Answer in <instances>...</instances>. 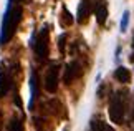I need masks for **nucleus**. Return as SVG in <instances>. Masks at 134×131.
Instances as JSON below:
<instances>
[{
    "instance_id": "obj_1",
    "label": "nucleus",
    "mask_w": 134,
    "mask_h": 131,
    "mask_svg": "<svg viewBox=\"0 0 134 131\" xmlns=\"http://www.w3.org/2000/svg\"><path fill=\"white\" fill-rule=\"evenodd\" d=\"M20 20H22V7H7L2 18V30H0V45H5L12 40V36L17 30Z\"/></svg>"
},
{
    "instance_id": "obj_2",
    "label": "nucleus",
    "mask_w": 134,
    "mask_h": 131,
    "mask_svg": "<svg viewBox=\"0 0 134 131\" xmlns=\"http://www.w3.org/2000/svg\"><path fill=\"white\" fill-rule=\"evenodd\" d=\"M124 113H126V104H124V93L118 91L113 95L111 103H109V118L113 123L121 124L124 119Z\"/></svg>"
},
{
    "instance_id": "obj_3",
    "label": "nucleus",
    "mask_w": 134,
    "mask_h": 131,
    "mask_svg": "<svg viewBox=\"0 0 134 131\" xmlns=\"http://www.w3.org/2000/svg\"><path fill=\"white\" fill-rule=\"evenodd\" d=\"M35 51H37V56L40 60H43L48 56V30L43 28L40 32L38 38H37V43H35Z\"/></svg>"
},
{
    "instance_id": "obj_4",
    "label": "nucleus",
    "mask_w": 134,
    "mask_h": 131,
    "mask_svg": "<svg viewBox=\"0 0 134 131\" xmlns=\"http://www.w3.org/2000/svg\"><path fill=\"white\" fill-rule=\"evenodd\" d=\"M58 73H60V68L53 65L50 66L48 73H46V78H45V88L48 90L50 93H55L58 90Z\"/></svg>"
},
{
    "instance_id": "obj_5",
    "label": "nucleus",
    "mask_w": 134,
    "mask_h": 131,
    "mask_svg": "<svg viewBox=\"0 0 134 131\" xmlns=\"http://www.w3.org/2000/svg\"><path fill=\"white\" fill-rule=\"evenodd\" d=\"M81 73H83V70H81V65L78 63V61H71V63H68V66H66V70H65L63 81L70 85V83L73 81L75 78L81 76Z\"/></svg>"
},
{
    "instance_id": "obj_6",
    "label": "nucleus",
    "mask_w": 134,
    "mask_h": 131,
    "mask_svg": "<svg viewBox=\"0 0 134 131\" xmlns=\"http://www.w3.org/2000/svg\"><path fill=\"white\" fill-rule=\"evenodd\" d=\"M90 12H91V2L90 0H81L80 2V7H78V23H85L86 18L90 17Z\"/></svg>"
},
{
    "instance_id": "obj_7",
    "label": "nucleus",
    "mask_w": 134,
    "mask_h": 131,
    "mask_svg": "<svg viewBox=\"0 0 134 131\" xmlns=\"http://www.w3.org/2000/svg\"><path fill=\"white\" fill-rule=\"evenodd\" d=\"M38 95V86H37V75H35V71L32 73V76H30V101H28V106L33 108V103H35V98Z\"/></svg>"
},
{
    "instance_id": "obj_8",
    "label": "nucleus",
    "mask_w": 134,
    "mask_h": 131,
    "mask_svg": "<svg viewBox=\"0 0 134 131\" xmlns=\"http://www.w3.org/2000/svg\"><path fill=\"white\" fill-rule=\"evenodd\" d=\"M94 13H96L98 23H99V25H104V23H106V18H108V8H106V5L103 3V2H99V3L96 5Z\"/></svg>"
},
{
    "instance_id": "obj_9",
    "label": "nucleus",
    "mask_w": 134,
    "mask_h": 131,
    "mask_svg": "<svg viewBox=\"0 0 134 131\" xmlns=\"http://www.w3.org/2000/svg\"><path fill=\"white\" fill-rule=\"evenodd\" d=\"M114 78H116L118 81H121V83H127V81L131 80V73L124 66H118L116 71H114Z\"/></svg>"
},
{
    "instance_id": "obj_10",
    "label": "nucleus",
    "mask_w": 134,
    "mask_h": 131,
    "mask_svg": "<svg viewBox=\"0 0 134 131\" xmlns=\"http://www.w3.org/2000/svg\"><path fill=\"white\" fill-rule=\"evenodd\" d=\"M8 86H10V76L5 71H0V96L8 91Z\"/></svg>"
},
{
    "instance_id": "obj_11",
    "label": "nucleus",
    "mask_w": 134,
    "mask_h": 131,
    "mask_svg": "<svg viewBox=\"0 0 134 131\" xmlns=\"http://www.w3.org/2000/svg\"><path fill=\"white\" fill-rule=\"evenodd\" d=\"M90 131H106V124L103 121H99V119H93Z\"/></svg>"
},
{
    "instance_id": "obj_12",
    "label": "nucleus",
    "mask_w": 134,
    "mask_h": 131,
    "mask_svg": "<svg viewBox=\"0 0 134 131\" xmlns=\"http://www.w3.org/2000/svg\"><path fill=\"white\" fill-rule=\"evenodd\" d=\"M10 131H23V123L18 118H13L10 123Z\"/></svg>"
},
{
    "instance_id": "obj_13",
    "label": "nucleus",
    "mask_w": 134,
    "mask_h": 131,
    "mask_svg": "<svg viewBox=\"0 0 134 131\" xmlns=\"http://www.w3.org/2000/svg\"><path fill=\"white\" fill-rule=\"evenodd\" d=\"M61 22L65 25H71L73 23V17H71V13L66 10V7H63V17H61Z\"/></svg>"
},
{
    "instance_id": "obj_14",
    "label": "nucleus",
    "mask_w": 134,
    "mask_h": 131,
    "mask_svg": "<svg viewBox=\"0 0 134 131\" xmlns=\"http://www.w3.org/2000/svg\"><path fill=\"white\" fill-rule=\"evenodd\" d=\"M127 23H129V12H126L122 13V18H121V32H126L127 30Z\"/></svg>"
},
{
    "instance_id": "obj_15",
    "label": "nucleus",
    "mask_w": 134,
    "mask_h": 131,
    "mask_svg": "<svg viewBox=\"0 0 134 131\" xmlns=\"http://www.w3.org/2000/svg\"><path fill=\"white\" fill-rule=\"evenodd\" d=\"M65 38H66L65 35H61V36H60V50H61V51L65 50Z\"/></svg>"
},
{
    "instance_id": "obj_16",
    "label": "nucleus",
    "mask_w": 134,
    "mask_h": 131,
    "mask_svg": "<svg viewBox=\"0 0 134 131\" xmlns=\"http://www.w3.org/2000/svg\"><path fill=\"white\" fill-rule=\"evenodd\" d=\"M12 2H13V0H8V7H10V5H12Z\"/></svg>"
},
{
    "instance_id": "obj_17",
    "label": "nucleus",
    "mask_w": 134,
    "mask_h": 131,
    "mask_svg": "<svg viewBox=\"0 0 134 131\" xmlns=\"http://www.w3.org/2000/svg\"><path fill=\"white\" fill-rule=\"evenodd\" d=\"M131 61H134V53H132V56H131Z\"/></svg>"
},
{
    "instance_id": "obj_18",
    "label": "nucleus",
    "mask_w": 134,
    "mask_h": 131,
    "mask_svg": "<svg viewBox=\"0 0 134 131\" xmlns=\"http://www.w3.org/2000/svg\"><path fill=\"white\" fill-rule=\"evenodd\" d=\"M132 48H134V38H132Z\"/></svg>"
}]
</instances>
